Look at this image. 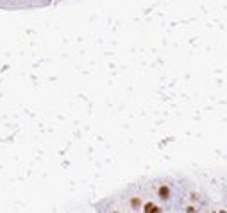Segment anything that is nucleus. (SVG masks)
<instances>
[{
	"mask_svg": "<svg viewBox=\"0 0 227 213\" xmlns=\"http://www.w3.org/2000/svg\"><path fill=\"white\" fill-rule=\"evenodd\" d=\"M143 210H145V213H161V210H159L156 204H152V203H147Z\"/></svg>",
	"mask_w": 227,
	"mask_h": 213,
	"instance_id": "obj_1",
	"label": "nucleus"
},
{
	"mask_svg": "<svg viewBox=\"0 0 227 213\" xmlns=\"http://www.w3.org/2000/svg\"><path fill=\"white\" fill-rule=\"evenodd\" d=\"M157 193H159L161 199H168V197H170V188H168V186H161Z\"/></svg>",
	"mask_w": 227,
	"mask_h": 213,
	"instance_id": "obj_2",
	"label": "nucleus"
},
{
	"mask_svg": "<svg viewBox=\"0 0 227 213\" xmlns=\"http://www.w3.org/2000/svg\"><path fill=\"white\" fill-rule=\"evenodd\" d=\"M140 204H141V201H140L138 197H134V199H131V206H134V208H138Z\"/></svg>",
	"mask_w": 227,
	"mask_h": 213,
	"instance_id": "obj_3",
	"label": "nucleus"
},
{
	"mask_svg": "<svg viewBox=\"0 0 227 213\" xmlns=\"http://www.w3.org/2000/svg\"><path fill=\"white\" fill-rule=\"evenodd\" d=\"M186 211H188V213H195V208H191V206H190V208H188Z\"/></svg>",
	"mask_w": 227,
	"mask_h": 213,
	"instance_id": "obj_4",
	"label": "nucleus"
}]
</instances>
